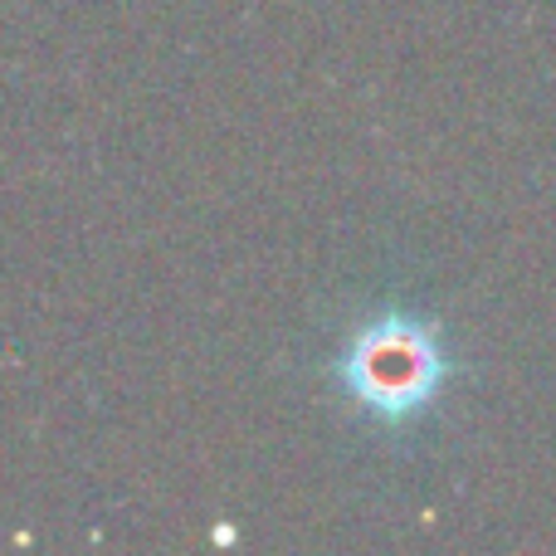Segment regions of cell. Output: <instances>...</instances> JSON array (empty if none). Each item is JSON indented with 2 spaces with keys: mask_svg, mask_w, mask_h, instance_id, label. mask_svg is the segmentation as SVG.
Masks as SVG:
<instances>
[{
  "mask_svg": "<svg viewBox=\"0 0 556 556\" xmlns=\"http://www.w3.org/2000/svg\"><path fill=\"white\" fill-rule=\"evenodd\" d=\"M464 381L454 332L434 313L391 303L346 327L332 356V386L381 434H410Z\"/></svg>",
  "mask_w": 556,
  "mask_h": 556,
  "instance_id": "1",
  "label": "cell"
}]
</instances>
